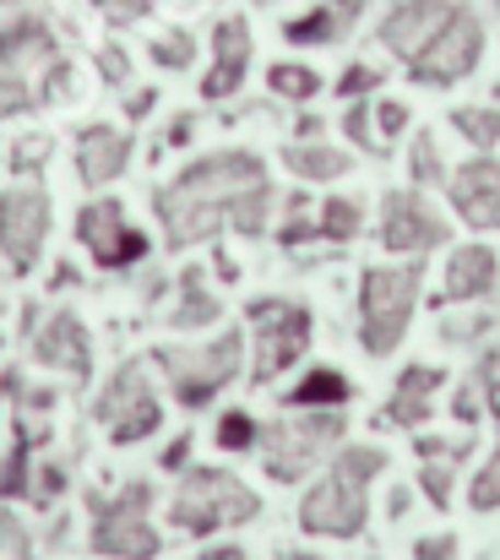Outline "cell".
Wrapping results in <instances>:
<instances>
[{
    "mask_svg": "<svg viewBox=\"0 0 500 560\" xmlns=\"http://www.w3.org/2000/svg\"><path fill=\"white\" fill-rule=\"evenodd\" d=\"M348 33H353V27L337 16L327 0L283 22V38H289V44H300V49H322V44H337V38H348Z\"/></svg>",
    "mask_w": 500,
    "mask_h": 560,
    "instance_id": "cell-26",
    "label": "cell"
},
{
    "mask_svg": "<svg viewBox=\"0 0 500 560\" xmlns=\"http://www.w3.org/2000/svg\"><path fill=\"white\" fill-rule=\"evenodd\" d=\"M479 60H485V16L457 0V11L441 22V33L408 60V77L419 88H457L463 77L479 71Z\"/></svg>",
    "mask_w": 500,
    "mask_h": 560,
    "instance_id": "cell-10",
    "label": "cell"
},
{
    "mask_svg": "<svg viewBox=\"0 0 500 560\" xmlns=\"http://www.w3.org/2000/svg\"><path fill=\"white\" fill-rule=\"evenodd\" d=\"M190 446H196V435H190V430H179L164 452H159V468H164V474H185V468H190Z\"/></svg>",
    "mask_w": 500,
    "mask_h": 560,
    "instance_id": "cell-49",
    "label": "cell"
},
{
    "mask_svg": "<svg viewBox=\"0 0 500 560\" xmlns=\"http://www.w3.org/2000/svg\"><path fill=\"white\" fill-rule=\"evenodd\" d=\"M66 490H71V463L49 457V463H38V468H33V490H27V506H38V512H55Z\"/></svg>",
    "mask_w": 500,
    "mask_h": 560,
    "instance_id": "cell-34",
    "label": "cell"
},
{
    "mask_svg": "<svg viewBox=\"0 0 500 560\" xmlns=\"http://www.w3.org/2000/svg\"><path fill=\"white\" fill-rule=\"evenodd\" d=\"M342 430H348L342 408H289L283 419L261 424L256 452H261L267 479L272 485H300L322 457H333L342 446Z\"/></svg>",
    "mask_w": 500,
    "mask_h": 560,
    "instance_id": "cell-6",
    "label": "cell"
},
{
    "mask_svg": "<svg viewBox=\"0 0 500 560\" xmlns=\"http://www.w3.org/2000/svg\"><path fill=\"white\" fill-rule=\"evenodd\" d=\"M153 501H159L153 479H131L115 495L88 490V550L98 560H159L164 534L153 528Z\"/></svg>",
    "mask_w": 500,
    "mask_h": 560,
    "instance_id": "cell-3",
    "label": "cell"
},
{
    "mask_svg": "<svg viewBox=\"0 0 500 560\" xmlns=\"http://www.w3.org/2000/svg\"><path fill=\"white\" fill-rule=\"evenodd\" d=\"M294 142H322V115H300L294 120Z\"/></svg>",
    "mask_w": 500,
    "mask_h": 560,
    "instance_id": "cell-53",
    "label": "cell"
},
{
    "mask_svg": "<svg viewBox=\"0 0 500 560\" xmlns=\"http://www.w3.org/2000/svg\"><path fill=\"white\" fill-rule=\"evenodd\" d=\"M49 419H16V430H11V446H5V457H0V501H27V490H33V468H38V452L49 446Z\"/></svg>",
    "mask_w": 500,
    "mask_h": 560,
    "instance_id": "cell-22",
    "label": "cell"
},
{
    "mask_svg": "<svg viewBox=\"0 0 500 560\" xmlns=\"http://www.w3.org/2000/svg\"><path fill=\"white\" fill-rule=\"evenodd\" d=\"M267 88L283 104H311L322 93V71L305 66V60H278V66H267Z\"/></svg>",
    "mask_w": 500,
    "mask_h": 560,
    "instance_id": "cell-29",
    "label": "cell"
},
{
    "mask_svg": "<svg viewBox=\"0 0 500 560\" xmlns=\"http://www.w3.org/2000/svg\"><path fill=\"white\" fill-rule=\"evenodd\" d=\"M474 386H479V397H485L490 419L500 424V343H490V349L479 354V365H474Z\"/></svg>",
    "mask_w": 500,
    "mask_h": 560,
    "instance_id": "cell-43",
    "label": "cell"
},
{
    "mask_svg": "<svg viewBox=\"0 0 500 560\" xmlns=\"http://www.w3.org/2000/svg\"><path fill=\"white\" fill-rule=\"evenodd\" d=\"M408 180H414V190L446 186V159H441L435 131H414V142H408Z\"/></svg>",
    "mask_w": 500,
    "mask_h": 560,
    "instance_id": "cell-30",
    "label": "cell"
},
{
    "mask_svg": "<svg viewBox=\"0 0 500 560\" xmlns=\"http://www.w3.org/2000/svg\"><path fill=\"white\" fill-rule=\"evenodd\" d=\"M342 137L359 148V153H370V159H386V142L375 137V115H370V98H353L348 109H342Z\"/></svg>",
    "mask_w": 500,
    "mask_h": 560,
    "instance_id": "cell-35",
    "label": "cell"
},
{
    "mask_svg": "<svg viewBox=\"0 0 500 560\" xmlns=\"http://www.w3.org/2000/svg\"><path fill=\"white\" fill-rule=\"evenodd\" d=\"M408 506H414L408 490H392V495H386V512H392V517H408Z\"/></svg>",
    "mask_w": 500,
    "mask_h": 560,
    "instance_id": "cell-56",
    "label": "cell"
},
{
    "mask_svg": "<svg viewBox=\"0 0 500 560\" xmlns=\"http://www.w3.org/2000/svg\"><path fill=\"white\" fill-rule=\"evenodd\" d=\"M452 131H457L474 153H496L500 148V104H457V109H452Z\"/></svg>",
    "mask_w": 500,
    "mask_h": 560,
    "instance_id": "cell-28",
    "label": "cell"
},
{
    "mask_svg": "<svg viewBox=\"0 0 500 560\" xmlns=\"http://www.w3.org/2000/svg\"><path fill=\"white\" fill-rule=\"evenodd\" d=\"M414 560H457V534H430L414 545Z\"/></svg>",
    "mask_w": 500,
    "mask_h": 560,
    "instance_id": "cell-50",
    "label": "cell"
},
{
    "mask_svg": "<svg viewBox=\"0 0 500 560\" xmlns=\"http://www.w3.org/2000/svg\"><path fill=\"white\" fill-rule=\"evenodd\" d=\"M0 556L5 560H33L38 556V539H33L27 517H16L11 506H0Z\"/></svg>",
    "mask_w": 500,
    "mask_h": 560,
    "instance_id": "cell-38",
    "label": "cell"
},
{
    "mask_svg": "<svg viewBox=\"0 0 500 560\" xmlns=\"http://www.w3.org/2000/svg\"><path fill=\"white\" fill-rule=\"evenodd\" d=\"M131 153H137L131 126L120 131V126H109V120H93V126L77 131V180L88 190L115 186V180L131 170Z\"/></svg>",
    "mask_w": 500,
    "mask_h": 560,
    "instance_id": "cell-18",
    "label": "cell"
},
{
    "mask_svg": "<svg viewBox=\"0 0 500 560\" xmlns=\"http://www.w3.org/2000/svg\"><path fill=\"white\" fill-rule=\"evenodd\" d=\"M327 5H333V11L342 16V22H348V27H353V22L364 16V5H370V0H327Z\"/></svg>",
    "mask_w": 500,
    "mask_h": 560,
    "instance_id": "cell-54",
    "label": "cell"
},
{
    "mask_svg": "<svg viewBox=\"0 0 500 560\" xmlns=\"http://www.w3.org/2000/svg\"><path fill=\"white\" fill-rule=\"evenodd\" d=\"M153 109H159V88H131V93H126V126L148 120Z\"/></svg>",
    "mask_w": 500,
    "mask_h": 560,
    "instance_id": "cell-51",
    "label": "cell"
},
{
    "mask_svg": "<svg viewBox=\"0 0 500 560\" xmlns=\"http://www.w3.org/2000/svg\"><path fill=\"white\" fill-rule=\"evenodd\" d=\"M419 490H425V501H430L435 512H446L452 495H457V468H446V463H425V468H419Z\"/></svg>",
    "mask_w": 500,
    "mask_h": 560,
    "instance_id": "cell-42",
    "label": "cell"
},
{
    "mask_svg": "<svg viewBox=\"0 0 500 560\" xmlns=\"http://www.w3.org/2000/svg\"><path fill=\"white\" fill-rule=\"evenodd\" d=\"M364 229V201L359 196H327L316 207V240L322 245H348Z\"/></svg>",
    "mask_w": 500,
    "mask_h": 560,
    "instance_id": "cell-27",
    "label": "cell"
},
{
    "mask_svg": "<svg viewBox=\"0 0 500 560\" xmlns=\"http://www.w3.org/2000/svg\"><path fill=\"white\" fill-rule=\"evenodd\" d=\"M457 11V0H392V11L381 16V44L408 66L435 33H441V22Z\"/></svg>",
    "mask_w": 500,
    "mask_h": 560,
    "instance_id": "cell-19",
    "label": "cell"
},
{
    "mask_svg": "<svg viewBox=\"0 0 500 560\" xmlns=\"http://www.w3.org/2000/svg\"><path fill=\"white\" fill-rule=\"evenodd\" d=\"M49 190L22 180V186L0 190V256L16 278H27L44 256V240H49Z\"/></svg>",
    "mask_w": 500,
    "mask_h": 560,
    "instance_id": "cell-12",
    "label": "cell"
},
{
    "mask_svg": "<svg viewBox=\"0 0 500 560\" xmlns=\"http://www.w3.org/2000/svg\"><path fill=\"white\" fill-rule=\"evenodd\" d=\"M49 153H55V137H44V131H27V137L11 148V170H16L22 180H33V175L49 164Z\"/></svg>",
    "mask_w": 500,
    "mask_h": 560,
    "instance_id": "cell-41",
    "label": "cell"
},
{
    "mask_svg": "<svg viewBox=\"0 0 500 560\" xmlns=\"http://www.w3.org/2000/svg\"><path fill=\"white\" fill-rule=\"evenodd\" d=\"M256 441H261L256 413H245V408L218 413V424H212V446H223V452H256Z\"/></svg>",
    "mask_w": 500,
    "mask_h": 560,
    "instance_id": "cell-33",
    "label": "cell"
},
{
    "mask_svg": "<svg viewBox=\"0 0 500 560\" xmlns=\"http://www.w3.org/2000/svg\"><path fill=\"white\" fill-rule=\"evenodd\" d=\"M77 245L88 250L98 272H131L153 256V240L126 218V201L115 196H93L77 207Z\"/></svg>",
    "mask_w": 500,
    "mask_h": 560,
    "instance_id": "cell-11",
    "label": "cell"
},
{
    "mask_svg": "<svg viewBox=\"0 0 500 560\" xmlns=\"http://www.w3.org/2000/svg\"><path fill=\"white\" fill-rule=\"evenodd\" d=\"M381 250L386 256H425V250H441L452 240V223L446 212H435V201L425 190H386L381 196Z\"/></svg>",
    "mask_w": 500,
    "mask_h": 560,
    "instance_id": "cell-13",
    "label": "cell"
},
{
    "mask_svg": "<svg viewBox=\"0 0 500 560\" xmlns=\"http://www.w3.org/2000/svg\"><path fill=\"white\" fill-rule=\"evenodd\" d=\"M468 506L474 512H500V446L479 463V474L468 479Z\"/></svg>",
    "mask_w": 500,
    "mask_h": 560,
    "instance_id": "cell-39",
    "label": "cell"
},
{
    "mask_svg": "<svg viewBox=\"0 0 500 560\" xmlns=\"http://www.w3.org/2000/svg\"><path fill=\"white\" fill-rule=\"evenodd\" d=\"M223 316V300L207 289V267L179 272V300L168 305V332H207Z\"/></svg>",
    "mask_w": 500,
    "mask_h": 560,
    "instance_id": "cell-23",
    "label": "cell"
},
{
    "mask_svg": "<svg viewBox=\"0 0 500 560\" xmlns=\"http://www.w3.org/2000/svg\"><path fill=\"white\" fill-rule=\"evenodd\" d=\"M272 201L278 190H272L261 153H245V148L190 159L174 180L153 186V212H159L168 250H190L218 234L261 240L272 229Z\"/></svg>",
    "mask_w": 500,
    "mask_h": 560,
    "instance_id": "cell-1",
    "label": "cell"
},
{
    "mask_svg": "<svg viewBox=\"0 0 500 560\" xmlns=\"http://www.w3.org/2000/svg\"><path fill=\"white\" fill-rule=\"evenodd\" d=\"M490 332H496V311H463V316H441V343H452V349L485 343Z\"/></svg>",
    "mask_w": 500,
    "mask_h": 560,
    "instance_id": "cell-36",
    "label": "cell"
},
{
    "mask_svg": "<svg viewBox=\"0 0 500 560\" xmlns=\"http://www.w3.org/2000/svg\"><path fill=\"white\" fill-rule=\"evenodd\" d=\"M283 164L294 170V180H305V186H327V180H342L348 170H353V159L333 148V142H289L283 148Z\"/></svg>",
    "mask_w": 500,
    "mask_h": 560,
    "instance_id": "cell-24",
    "label": "cell"
},
{
    "mask_svg": "<svg viewBox=\"0 0 500 560\" xmlns=\"http://www.w3.org/2000/svg\"><path fill=\"white\" fill-rule=\"evenodd\" d=\"M27 349H33V360L44 371H60V375H71V381H88L93 375V332H88V322L77 311H55L27 338Z\"/></svg>",
    "mask_w": 500,
    "mask_h": 560,
    "instance_id": "cell-16",
    "label": "cell"
},
{
    "mask_svg": "<svg viewBox=\"0 0 500 560\" xmlns=\"http://www.w3.org/2000/svg\"><path fill=\"white\" fill-rule=\"evenodd\" d=\"M93 419L109 430L115 446H137V441L164 430V397H159V386H153L142 360H120L109 371V381L93 397Z\"/></svg>",
    "mask_w": 500,
    "mask_h": 560,
    "instance_id": "cell-9",
    "label": "cell"
},
{
    "mask_svg": "<svg viewBox=\"0 0 500 560\" xmlns=\"http://www.w3.org/2000/svg\"><path fill=\"white\" fill-rule=\"evenodd\" d=\"M496 98H500V82H496Z\"/></svg>",
    "mask_w": 500,
    "mask_h": 560,
    "instance_id": "cell-61",
    "label": "cell"
},
{
    "mask_svg": "<svg viewBox=\"0 0 500 560\" xmlns=\"http://www.w3.org/2000/svg\"><path fill=\"white\" fill-rule=\"evenodd\" d=\"M381 82H386V77H381L375 66L353 60V66H342V77H337V98H342V104H353V98H370Z\"/></svg>",
    "mask_w": 500,
    "mask_h": 560,
    "instance_id": "cell-44",
    "label": "cell"
},
{
    "mask_svg": "<svg viewBox=\"0 0 500 560\" xmlns=\"http://www.w3.org/2000/svg\"><path fill=\"white\" fill-rule=\"evenodd\" d=\"M441 386H446L441 365H408V371L397 375V386H392V397H386V408L375 419L381 424H397V430H425L430 413H435V392Z\"/></svg>",
    "mask_w": 500,
    "mask_h": 560,
    "instance_id": "cell-21",
    "label": "cell"
},
{
    "mask_svg": "<svg viewBox=\"0 0 500 560\" xmlns=\"http://www.w3.org/2000/svg\"><path fill=\"white\" fill-rule=\"evenodd\" d=\"M251 60H256L251 22H245L240 11L218 16V22H212V66H207V77H201V98H207V104H229V98L245 88Z\"/></svg>",
    "mask_w": 500,
    "mask_h": 560,
    "instance_id": "cell-14",
    "label": "cell"
},
{
    "mask_svg": "<svg viewBox=\"0 0 500 560\" xmlns=\"http://www.w3.org/2000/svg\"><path fill=\"white\" fill-rule=\"evenodd\" d=\"M500 289V256L490 245H457L446 256V278H441V300L430 305H474L490 300Z\"/></svg>",
    "mask_w": 500,
    "mask_h": 560,
    "instance_id": "cell-20",
    "label": "cell"
},
{
    "mask_svg": "<svg viewBox=\"0 0 500 560\" xmlns=\"http://www.w3.org/2000/svg\"><path fill=\"white\" fill-rule=\"evenodd\" d=\"M256 5H272V0H256Z\"/></svg>",
    "mask_w": 500,
    "mask_h": 560,
    "instance_id": "cell-60",
    "label": "cell"
},
{
    "mask_svg": "<svg viewBox=\"0 0 500 560\" xmlns=\"http://www.w3.org/2000/svg\"><path fill=\"white\" fill-rule=\"evenodd\" d=\"M16 5H22V0H0V11H16Z\"/></svg>",
    "mask_w": 500,
    "mask_h": 560,
    "instance_id": "cell-58",
    "label": "cell"
},
{
    "mask_svg": "<svg viewBox=\"0 0 500 560\" xmlns=\"http://www.w3.org/2000/svg\"><path fill=\"white\" fill-rule=\"evenodd\" d=\"M93 5H98V11H104L115 27H131V22L153 16V5H159V0H93Z\"/></svg>",
    "mask_w": 500,
    "mask_h": 560,
    "instance_id": "cell-48",
    "label": "cell"
},
{
    "mask_svg": "<svg viewBox=\"0 0 500 560\" xmlns=\"http://www.w3.org/2000/svg\"><path fill=\"white\" fill-rule=\"evenodd\" d=\"M0 311H5V289H0Z\"/></svg>",
    "mask_w": 500,
    "mask_h": 560,
    "instance_id": "cell-59",
    "label": "cell"
},
{
    "mask_svg": "<svg viewBox=\"0 0 500 560\" xmlns=\"http://www.w3.org/2000/svg\"><path fill=\"white\" fill-rule=\"evenodd\" d=\"M283 560H327V556H311V550H289Z\"/></svg>",
    "mask_w": 500,
    "mask_h": 560,
    "instance_id": "cell-57",
    "label": "cell"
},
{
    "mask_svg": "<svg viewBox=\"0 0 500 560\" xmlns=\"http://www.w3.org/2000/svg\"><path fill=\"white\" fill-rule=\"evenodd\" d=\"M353 402V381L333 365H316L305 371L289 392H283V408H348Z\"/></svg>",
    "mask_w": 500,
    "mask_h": 560,
    "instance_id": "cell-25",
    "label": "cell"
},
{
    "mask_svg": "<svg viewBox=\"0 0 500 560\" xmlns=\"http://www.w3.org/2000/svg\"><path fill=\"white\" fill-rule=\"evenodd\" d=\"M370 115H375V137H381L386 148H392V142L408 131V120H414L403 98H375V104H370Z\"/></svg>",
    "mask_w": 500,
    "mask_h": 560,
    "instance_id": "cell-45",
    "label": "cell"
},
{
    "mask_svg": "<svg viewBox=\"0 0 500 560\" xmlns=\"http://www.w3.org/2000/svg\"><path fill=\"white\" fill-rule=\"evenodd\" d=\"M98 77H104V88H131V55L120 49V44H104L98 49Z\"/></svg>",
    "mask_w": 500,
    "mask_h": 560,
    "instance_id": "cell-46",
    "label": "cell"
},
{
    "mask_svg": "<svg viewBox=\"0 0 500 560\" xmlns=\"http://www.w3.org/2000/svg\"><path fill=\"white\" fill-rule=\"evenodd\" d=\"M261 517V495L229 468H185L168 501V528L190 539H212L223 528H245Z\"/></svg>",
    "mask_w": 500,
    "mask_h": 560,
    "instance_id": "cell-4",
    "label": "cell"
},
{
    "mask_svg": "<svg viewBox=\"0 0 500 560\" xmlns=\"http://www.w3.org/2000/svg\"><path fill=\"white\" fill-rule=\"evenodd\" d=\"M148 60H153L159 71H190V66H196V33H190V27L159 33V38L148 44Z\"/></svg>",
    "mask_w": 500,
    "mask_h": 560,
    "instance_id": "cell-32",
    "label": "cell"
},
{
    "mask_svg": "<svg viewBox=\"0 0 500 560\" xmlns=\"http://www.w3.org/2000/svg\"><path fill=\"white\" fill-rule=\"evenodd\" d=\"M414 452H419V463H446V468H457V463H468L474 457V435H414Z\"/></svg>",
    "mask_w": 500,
    "mask_h": 560,
    "instance_id": "cell-37",
    "label": "cell"
},
{
    "mask_svg": "<svg viewBox=\"0 0 500 560\" xmlns=\"http://www.w3.org/2000/svg\"><path fill=\"white\" fill-rule=\"evenodd\" d=\"M419 294H425V261L364 267V278H359V349L370 360H386L408 338Z\"/></svg>",
    "mask_w": 500,
    "mask_h": 560,
    "instance_id": "cell-5",
    "label": "cell"
},
{
    "mask_svg": "<svg viewBox=\"0 0 500 560\" xmlns=\"http://www.w3.org/2000/svg\"><path fill=\"white\" fill-rule=\"evenodd\" d=\"M190 137H196V115H174L164 131V148H190Z\"/></svg>",
    "mask_w": 500,
    "mask_h": 560,
    "instance_id": "cell-52",
    "label": "cell"
},
{
    "mask_svg": "<svg viewBox=\"0 0 500 560\" xmlns=\"http://www.w3.org/2000/svg\"><path fill=\"white\" fill-rule=\"evenodd\" d=\"M38 109V88L22 71H0V120L11 115H33Z\"/></svg>",
    "mask_w": 500,
    "mask_h": 560,
    "instance_id": "cell-40",
    "label": "cell"
},
{
    "mask_svg": "<svg viewBox=\"0 0 500 560\" xmlns=\"http://www.w3.org/2000/svg\"><path fill=\"white\" fill-rule=\"evenodd\" d=\"M245 349H251V381L256 386H272L278 375H289L305 354H311V338H316V316L311 305L300 300H283V294H261L245 305Z\"/></svg>",
    "mask_w": 500,
    "mask_h": 560,
    "instance_id": "cell-8",
    "label": "cell"
},
{
    "mask_svg": "<svg viewBox=\"0 0 500 560\" xmlns=\"http://www.w3.org/2000/svg\"><path fill=\"white\" fill-rule=\"evenodd\" d=\"M386 446L375 441H353V446H337L327 474L305 490L300 501V528L311 539H359L364 523H370V485L386 474Z\"/></svg>",
    "mask_w": 500,
    "mask_h": 560,
    "instance_id": "cell-2",
    "label": "cell"
},
{
    "mask_svg": "<svg viewBox=\"0 0 500 560\" xmlns=\"http://www.w3.org/2000/svg\"><path fill=\"white\" fill-rule=\"evenodd\" d=\"M272 240H278L283 250H300V245H311V240H316V207H311V196H305V190H294V196L283 201V223L272 229Z\"/></svg>",
    "mask_w": 500,
    "mask_h": 560,
    "instance_id": "cell-31",
    "label": "cell"
},
{
    "mask_svg": "<svg viewBox=\"0 0 500 560\" xmlns=\"http://www.w3.org/2000/svg\"><path fill=\"white\" fill-rule=\"evenodd\" d=\"M196 560H251V556H245L240 545H212V550H201Z\"/></svg>",
    "mask_w": 500,
    "mask_h": 560,
    "instance_id": "cell-55",
    "label": "cell"
},
{
    "mask_svg": "<svg viewBox=\"0 0 500 560\" xmlns=\"http://www.w3.org/2000/svg\"><path fill=\"white\" fill-rule=\"evenodd\" d=\"M479 413H485V397H479V386H474V375H468V381L452 392V419L474 430V424H479Z\"/></svg>",
    "mask_w": 500,
    "mask_h": 560,
    "instance_id": "cell-47",
    "label": "cell"
},
{
    "mask_svg": "<svg viewBox=\"0 0 500 560\" xmlns=\"http://www.w3.org/2000/svg\"><path fill=\"white\" fill-rule=\"evenodd\" d=\"M446 196H452V212L479 229V234H496L500 229V159L496 153H479L468 164H457L446 175Z\"/></svg>",
    "mask_w": 500,
    "mask_h": 560,
    "instance_id": "cell-15",
    "label": "cell"
},
{
    "mask_svg": "<svg viewBox=\"0 0 500 560\" xmlns=\"http://www.w3.org/2000/svg\"><path fill=\"white\" fill-rule=\"evenodd\" d=\"M60 60V38L38 11H0V71H44Z\"/></svg>",
    "mask_w": 500,
    "mask_h": 560,
    "instance_id": "cell-17",
    "label": "cell"
},
{
    "mask_svg": "<svg viewBox=\"0 0 500 560\" xmlns=\"http://www.w3.org/2000/svg\"><path fill=\"white\" fill-rule=\"evenodd\" d=\"M153 365L164 371L168 397H174L185 413H196V408H207L223 386H234V375L245 371V332H240V327H223L212 343H196V349L159 343V349H153Z\"/></svg>",
    "mask_w": 500,
    "mask_h": 560,
    "instance_id": "cell-7",
    "label": "cell"
}]
</instances>
